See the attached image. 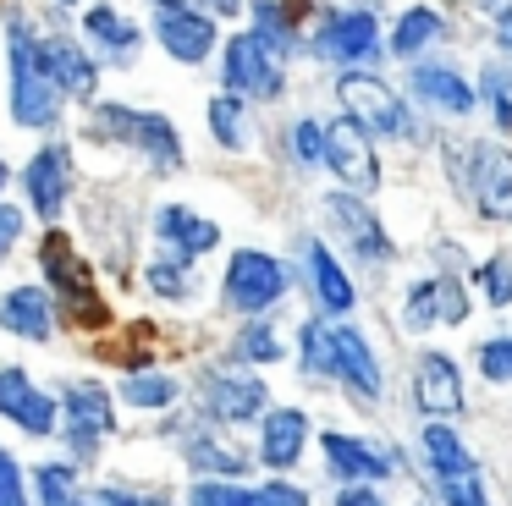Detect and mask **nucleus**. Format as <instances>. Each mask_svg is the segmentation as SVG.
Here are the masks:
<instances>
[{
    "label": "nucleus",
    "mask_w": 512,
    "mask_h": 506,
    "mask_svg": "<svg viewBox=\"0 0 512 506\" xmlns=\"http://www.w3.org/2000/svg\"><path fill=\"white\" fill-rule=\"evenodd\" d=\"M413 94L441 105V110H452V116H468V110H474V88H468L452 66H419V72H413Z\"/></svg>",
    "instance_id": "26"
},
{
    "label": "nucleus",
    "mask_w": 512,
    "mask_h": 506,
    "mask_svg": "<svg viewBox=\"0 0 512 506\" xmlns=\"http://www.w3.org/2000/svg\"><path fill=\"white\" fill-rule=\"evenodd\" d=\"M83 506H166V495L133 490V484H100V490H83Z\"/></svg>",
    "instance_id": "35"
},
{
    "label": "nucleus",
    "mask_w": 512,
    "mask_h": 506,
    "mask_svg": "<svg viewBox=\"0 0 512 506\" xmlns=\"http://www.w3.org/2000/svg\"><path fill=\"white\" fill-rule=\"evenodd\" d=\"M0 330H6V336H23V341H50V330H56V303H50V292H39V286L0 292Z\"/></svg>",
    "instance_id": "19"
},
{
    "label": "nucleus",
    "mask_w": 512,
    "mask_h": 506,
    "mask_svg": "<svg viewBox=\"0 0 512 506\" xmlns=\"http://www.w3.org/2000/svg\"><path fill=\"white\" fill-rule=\"evenodd\" d=\"M479 286L490 292V303H507L512 297V259H490L485 270H479Z\"/></svg>",
    "instance_id": "42"
},
{
    "label": "nucleus",
    "mask_w": 512,
    "mask_h": 506,
    "mask_svg": "<svg viewBox=\"0 0 512 506\" xmlns=\"http://www.w3.org/2000/svg\"><path fill=\"white\" fill-rule=\"evenodd\" d=\"M325 220H331L336 237H342L353 253H364V259H386V253H391V242H386V231H380V220L369 215V204H358V198L331 193V198H325Z\"/></svg>",
    "instance_id": "17"
},
{
    "label": "nucleus",
    "mask_w": 512,
    "mask_h": 506,
    "mask_svg": "<svg viewBox=\"0 0 512 506\" xmlns=\"http://www.w3.org/2000/svg\"><path fill=\"white\" fill-rule=\"evenodd\" d=\"M34 495H39V506H83L78 468H72V462H39L34 468Z\"/></svg>",
    "instance_id": "29"
},
{
    "label": "nucleus",
    "mask_w": 512,
    "mask_h": 506,
    "mask_svg": "<svg viewBox=\"0 0 512 506\" xmlns=\"http://www.w3.org/2000/svg\"><path fill=\"white\" fill-rule=\"evenodd\" d=\"M89 138H100V143H127V149H138L144 160H155L160 171H177V165H182V132L171 127V116H160V110L94 105Z\"/></svg>",
    "instance_id": "3"
},
{
    "label": "nucleus",
    "mask_w": 512,
    "mask_h": 506,
    "mask_svg": "<svg viewBox=\"0 0 512 506\" xmlns=\"http://www.w3.org/2000/svg\"><path fill=\"white\" fill-rule=\"evenodd\" d=\"M331 363H336V380H347L364 402H375V396L386 391L375 352H369V341L358 336L353 325H331Z\"/></svg>",
    "instance_id": "18"
},
{
    "label": "nucleus",
    "mask_w": 512,
    "mask_h": 506,
    "mask_svg": "<svg viewBox=\"0 0 512 506\" xmlns=\"http://www.w3.org/2000/svg\"><path fill=\"white\" fill-rule=\"evenodd\" d=\"M188 462L193 468H204V473H215V479H237V473H248V462H243V451H232L226 446V440H215L210 429H204V435H193L188 446Z\"/></svg>",
    "instance_id": "28"
},
{
    "label": "nucleus",
    "mask_w": 512,
    "mask_h": 506,
    "mask_svg": "<svg viewBox=\"0 0 512 506\" xmlns=\"http://www.w3.org/2000/svg\"><path fill=\"white\" fill-rule=\"evenodd\" d=\"M39 264H45V275H50V292H56L61 319L78 325V330H100L105 325V303H100V292H94V264L72 248V237L45 231V242H39Z\"/></svg>",
    "instance_id": "2"
},
{
    "label": "nucleus",
    "mask_w": 512,
    "mask_h": 506,
    "mask_svg": "<svg viewBox=\"0 0 512 506\" xmlns=\"http://www.w3.org/2000/svg\"><path fill=\"white\" fill-rule=\"evenodd\" d=\"M17 237H23V209H17V204H0V259L12 253Z\"/></svg>",
    "instance_id": "43"
},
{
    "label": "nucleus",
    "mask_w": 512,
    "mask_h": 506,
    "mask_svg": "<svg viewBox=\"0 0 512 506\" xmlns=\"http://www.w3.org/2000/svg\"><path fill=\"white\" fill-rule=\"evenodd\" d=\"M441 39V17H435V11H408V17H402V28L391 33V50L397 55H419L424 44H435Z\"/></svg>",
    "instance_id": "33"
},
{
    "label": "nucleus",
    "mask_w": 512,
    "mask_h": 506,
    "mask_svg": "<svg viewBox=\"0 0 512 506\" xmlns=\"http://www.w3.org/2000/svg\"><path fill=\"white\" fill-rule=\"evenodd\" d=\"M116 429V407H111V391L94 380H72L67 391H61V435H67L72 457L89 462L94 451L111 440Z\"/></svg>",
    "instance_id": "5"
},
{
    "label": "nucleus",
    "mask_w": 512,
    "mask_h": 506,
    "mask_svg": "<svg viewBox=\"0 0 512 506\" xmlns=\"http://www.w3.org/2000/svg\"><path fill=\"white\" fill-rule=\"evenodd\" d=\"M155 39L171 61L199 66L215 50V17H204L188 0H155Z\"/></svg>",
    "instance_id": "8"
},
{
    "label": "nucleus",
    "mask_w": 512,
    "mask_h": 506,
    "mask_svg": "<svg viewBox=\"0 0 512 506\" xmlns=\"http://www.w3.org/2000/svg\"><path fill=\"white\" fill-rule=\"evenodd\" d=\"M0 418L17 424L23 435H56L61 429V402L50 391H39L17 363L0 369Z\"/></svg>",
    "instance_id": "10"
},
{
    "label": "nucleus",
    "mask_w": 512,
    "mask_h": 506,
    "mask_svg": "<svg viewBox=\"0 0 512 506\" xmlns=\"http://www.w3.org/2000/svg\"><path fill=\"white\" fill-rule=\"evenodd\" d=\"M61 6H78V0H61Z\"/></svg>",
    "instance_id": "49"
},
{
    "label": "nucleus",
    "mask_w": 512,
    "mask_h": 506,
    "mask_svg": "<svg viewBox=\"0 0 512 506\" xmlns=\"http://www.w3.org/2000/svg\"><path fill=\"white\" fill-rule=\"evenodd\" d=\"M243 501H248V490H237L226 479H204L188 490V506H243Z\"/></svg>",
    "instance_id": "37"
},
{
    "label": "nucleus",
    "mask_w": 512,
    "mask_h": 506,
    "mask_svg": "<svg viewBox=\"0 0 512 506\" xmlns=\"http://www.w3.org/2000/svg\"><path fill=\"white\" fill-rule=\"evenodd\" d=\"M336 506H386V501H380L375 490H364V484H358V490H342V495H336Z\"/></svg>",
    "instance_id": "45"
},
{
    "label": "nucleus",
    "mask_w": 512,
    "mask_h": 506,
    "mask_svg": "<svg viewBox=\"0 0 512 506\" xmlns=\"http://www.w3.org/2000/svg\"><path fill=\"white\" fill-rule=\"evenodd\" d=\"M221 297L237 314H265V308H276L287 297V270H281V259H270L259 248H237L232 264H226Z\"/></svg>",
    "instance_id": "6"
},
{
    "label": "nucleus",
    "mask_w": 512,
    "mask_h": 506,
    "mask_svg": "<svg viewBox=\"0 0 512 506\" xmlns=\"http://www.w3.org/2000/svg\"><path fill=\"white\" fill-rule=\"evenodd\" d=\"M221 83L237 99H276L287 88V50H276L259 33H237V39H226Z\"/></svg>",
    "instance_id": "4"
},
{
    "label": "nucleus",
    "mask_w": 512,
    "mask_h": 506,
    "mask_svg": "<svg viewBox=\"0 0 512 506\" xmlns=\"http://www.w3.org/2000/svg\"><path fill=\"white\" fill-rule=\"evenodd\" d=\"M336 99H342L347 116H353L364 132H386V138H402V132H408V110H402V99L391 94L380 77L347 72L342 83H336Z\"/></svg>",
    "instance_id": "9"
},
{
    "label": "nucleus",
    "mask_w": 512,
    "mask_h": 506,
    "mask_svg": "<svg viewBox=\"0 0 512 506\" xmlns=\"http://www.w3.org/2000/svg\"><path fill=\"white\" fill-rule=\"evenodd\" d=\"M0 506H28V484H23V468H17L6 451H0Z\"/></svg>",
    "instance_id": "41"
},
{
    "label": "nucleus",
    "mask_w": 512,
    "mask_h": 506,
    "mask_svg": "<svg viewBox=\"0 0 512 506\" xmlns=\"http://www.w3.org/2000/svg\"><path fill=\"white\" fill-rule=\"evenodd\" d=\"M39 66H45V77L61 88V99H94V88H100V61H89V50L72 39H61V33H50V39L34 44Z\"/></svg>",
    "instance_id": "12"
},
{
    "label": "nucleus",
    "mask_w": 512,
    "mask_h": 506,
    "mask_svg": "<svg viewBox=\"0 0 512 506\" xmlns=\"http://www.w3.org/2000/svg\"><path fill=\"white\" fill-rule=\"evenodd\" d=\"M309 275H314V292H320V303L331 308V314H347V308H353V281H347L342 264L331 259V248L309 242Z\"/></svg>",
    "instance_id": "27"
},
{
    "label": "nucleus",
    "mask_w": 512,
    "mask_h": 506,
    "mask_svg": "<svg viewBox=\"0 0 512 506\" xmlns=\"http://www.w3.org/2000/svg\"><path fill=\"white\" fill-rule=\"evenodd\" d=\"M320 165H331L347 187H375L380 182L375 149H369V132L358 127L353 116H342V121H331V127H325V160Z\"/></svg>",
    "instance_id": "14"
},
{
    "label": "nucleus",
    "mask_w": 512,
    "mask_h": 506,
    "mask_svg": "<svg viewBox=\"0 0 512 506\" xmlns=\"http://www.w3.org/2000/svg\"><path fill=\"white\" fill-rule=\"evenodd\" d=\"M144 281H149V292L171 297V303H188V297H193V270L182 259H155L144 270Z\"/></svg>",
    "instance_id": "34"
},
{
    "label": "nucleus",
    "mask_w": 512,
    "mask_h": 506,
    "mask_svg": "<svg viewBox=\"0 0 512 506\" xmlns=\"http://www.w3.org/2000/svg\"><path fill=\"white\" fill-rule=\"evenodd\" d=\"M6 182H12V171H6V160H0V193H6Z\"/></svg>",
    "instance_id": "48"
},
{
    "label": "nucleus",
    "mask_w": 512,
    "mask_h": 506,
    "mask_svg": "<svg viewBox=\"0 0 512 506\" xmlns=\"http://www.w3.org/2000/svg\"><path fill=\"white\" fill-rule=\"evenodd\" d=\"M83 39L100 44V50L116 55V61H133L138 44H144V28L127 22L116 6H89V11H83Z\"/></svg>",
    "instance_id": "25"
},
{
    "label": "nucleus",
    "mask_w": 512,
    "mask_h": 506,
    "mask_svg": "<svg viewBox=\"0 0 512 506\" xmlns=\"http://www.w3.org/2000/svg\"><path fill=\"white\" fill-rule=\"evenodd\" d=\"M34 44H39V33L28 28L23 17L6 22V55H12V116H17V127L50 132L61 121V88L45 77Z\"/></svg>",
    "instance_id": "1"
},
{
    "label": "nucleus",
    "mask_w": 512,
    "mask_h": 506,
    "mask_svg": "<svg viewBox=\"0 0 512 506\" xmlns=\"http://www.w3.org/2000/svg\"><path fill=\"white\" fill-rule=\"evenodd\" d=\"M243 506H309V495L287 479H270V484H259V490H248Z\"/></svg>",
    "instance_id": "38"
},
{
    "label": "nucleus",
    "mask_w": 512,
    "mask_h": 506,
    "mask_svg": "<svg viewBox=\"0 0 512 506\" xmlns=\"http://www.w3.org/2000/svg\"><path fill=\"white\" fill-rule=\"evenodd\" d=\"M155 237L160 248H171V259H204L210 248H221V226L204 215H193L188 204H166L155 215Z\"/></svg>",
    "instance_id": "16"
},
{
    "label": "nucleus",
    "mask_w": 512,
    "mask_h": 506,
    "mask_svg": "<svg viewBox=\"0 0 512 506\" xmlns=\"http://www.w3.org/2000/svg\"><path fill=\"white\" fill-rule=\"evenodd\" d=\"M292 154H298L303 165H320V160H325V127L298 121V127H292Z\"/></svg>",
    "instance_id": "40"
},
{
    "label": "nucleus",
    "mask_w": 512,
    "mask_h": 506,
    "mask_svg": "<svg viewBox=\"0 0 512 506\" xmlns=\"http://www.w3.org/2000/svg\"><path fill=\"white\" fill-rule=\"evenodd\" d=\"M23 187H28V204L45 220H56L61 209H67V193H72V149L67 143H45V149L28 160Z\"/></svg>",
    "instance_id": "13"
},
{
    "label": "nucleus",
    "mask_w": 512,
    "mask_h": 506,
    "mask_svg": "<svg viewBox=\"0 0 512 506\" xmlns=\"http://www.w3.org/2000/svg\"><path fill=\"white\" fill-rule=\"evenodd\" d=\"M204 407H210L215 424H248V418L265 413V380L243 369H221L204 380Z\"/></svg>",
    "instance_id": "15"
},
{
    "label": "nucleus",
    "mask_w": 512,
    "mask_h": 506,
    "mask_svg": "<svg viewBox=\"0 0 512 506\" xmlns=\"http://www.w3.org/2000/svg\"><path fill=\"white\" fill-rule=\"evenodd\" d=\"M424 451H430V468H435V484H441V501L446 506H490L474 457H468L463 440H457L446 424L424 429Z\"/></svg>",
    "instance_id": "7"
},
{
    "label": "nucleus",
    "mask_w": 512,
    "mask_h": 506,
    "mask_svg": "<svg viewBox=\"0 0 512 506\" xmlns=\"http://www.w3.org/2000/svg\"><path fill=\"white\" fill-rule=\"evenodd\" d=\"M303 446H309V418L298 407H276L265 418V429H259V457H265V468H292L303 457Z\"/></svg>",
    "instance_id": "23"
},
{
    "label": "nucleus",
    "mask_w": 512,
    "mask_h": 506,
    "mask_svg": "<svg viewBox=\"0 0 512 506\" xmlns=\"http://www.w3.org/2000/svg\"><path fill=\"white\" fill-rule=\"evenodd\" d=\"M303 347V374L309 380H336V363H331V325H320V319H309L298 336Z\"/></svg>",
    "instance_id": "32"
},
{
    "label": "nucleus",
    "mask_w": 512,
    "mask_h": 506,
    "mask_svg": "<svg viewBox=\"0 0 512 506\" xmlns=\"http://www.w3.org/2000/svg\"><path fill=\"white\" fill-rule=\"evenodd\" d=\"M281 352H287V347L276 341V330H270V325H248L243 336H237V358H243V363H276Z\"/></svg>",
    "instance_id": "36"
},
{
    "label": "nucleus",
    "mask_w": 512,
    "mask_h": 506,
    "mask_svg": "<svg viewBox=\"0 0 512 506\" xmlns=\"http://www.w3.org/2000/svg\"><path fill=\"white\" fill-rule=\"evenodd\" d=\"M424 413H463V380H457V363L446 352H424L419 358V380H413Z\"/></svg>",
    "instance_id": "22"
},
{
    "label": "nucleus",
    "mask_w": 512,
    "mask_h": 506,
    "mask_svg": "<svg viewBox=\"0 0 512 506\" xmlns=\"http://www.w3.org/2000/svg\"><path fill=\"white\" fill-rule=\"evenodd\" d=\"M210 132L226 149H248V121H243V99L237 94H215L210 99Z\"/></svg>",
    "instance_id": "31"
},
{
    "label": "nucleus",
    "mask_w": 512,
    "mask_h": 506,
    "mask_svg": "<svg viewBox=\"0 0 512 506\" xmlns=\"http://www.w3.org/2000/svg\"><path fill=\"white\" fill-rule=\"evenodd\" d=\"M490 99H496V121L512 127V88H507V72H490Z\"/></svg>",
    "instance_id": "44"
},
{
    "label": "nucleus",
    "mask_w": 512,
    "mask_h": 506,
    "mask_svg": "<svg viewBox=\"0 0 512 506\" xmlns=\"http://www.w3.org/2000/svg\"><path fill=\"white\" fill-rule=\"evenodd\" d=\"M501 44H512V11L501 17Z\"/></svg>",
    "instance_id": "47"
},
{
    "label": "nucleus",
    "mask_w": 512,
    "mask_h": 506,
    "mask_svg": "<svg viewBox=\"0 0 512 506\" xmlns=\"http://www.w3.org/2000/svg\"><path fill=\"white\" fill-rule=\"evenodd\" d=\"M479 369H485V380H512V336L485 341L479 347Z\"/></svg>",
    "instance_id": "39"
},
{
    "label": "nucleus",
    "mask_w": 512,
    "mask_h": 506,
    "mask_svg": "<svg viewBox=\"0 0 512 506\" xmlns=\"http://www.w3.org/2000/svg\"><path fill=\"white\" fill-rule=\"evenodd\" d=\"M463 193H474V204L485 215L512 220V154H501L496 143H468Z\"/></svg>",
    "instance_id": "11"
},
{
    "label": "nucleus",
    "mask_w": 512,
    "mask_h": 506,
    "mask_svg": "<svg viewBox=\"0 0 512 506\" xmlns=\"http://www.w3.org/2000/svg\"><path fill=\"white\" fill-rule=\"evenodd\" d=\"M325 462H331L336 479H386V473H397V457L380 446H369V440H353V435H325Z\"/></svg>",
    "instance_id": "21"
},
{
    "label": "nucleus",
    "mask_w": 512,
    "mask_h": 506,
    "mask_svg": "<svg viewBox=\"0 0 512 506\" xmlns=\"http://www.w3.org/2000/svg\"><path fill=\"white\" fill-rule=\"evenodd\" d=\"M232 11H243V0H204V17H232Z\"/></svg>",
    "instance_id": "46"
},
{
    "label": "nucleus",
    "mask_w": 512,
    "mask_h": 506,
    "mask_svg": "<svg viewBox=\"0 0 512 506\" xmlns=\"http://www.w3.org/2000/svg\"><path fill=\"white\" fill-rule=\"evenodd\" d=\"M122 396L133 407H171L182 396V380H171V374H160V369H133L122 380Z\"/></svg>",
    "instance_id": "30"
},
{
    "label": "nucleus",
    "mask_w": 512,
    "mask_h": 506,
    "mask_svg": "<svg viewBox=\"0 0 512 506\" xmlns=\"http://www.w3.org/2000/svg\"><path fill=\"white\" fill-rule=\"evenodd\" d=\"M457 325V319H468V292L457 281H419L408 297V325L424 330V325Z\"/></svg>",
    "instance_id": "24"
},
{
    "label": "nucleus",
    "mask_w": 512,
    "mask_h": 506,
    "mask_svg": "<svg viewBox=\"0 0 512 506\" xmlns=\"http://www.w3.org/2000/svg\"><path fill=\"white\" fill-rule=\"evenodd\" d=\"M375 39H380V22L369 17V11H342V17H331L320 28L314 50H320L325 61H364V55L375 50Z\"/></svg>",
    "instance_id": "20"
}]
</instances>
